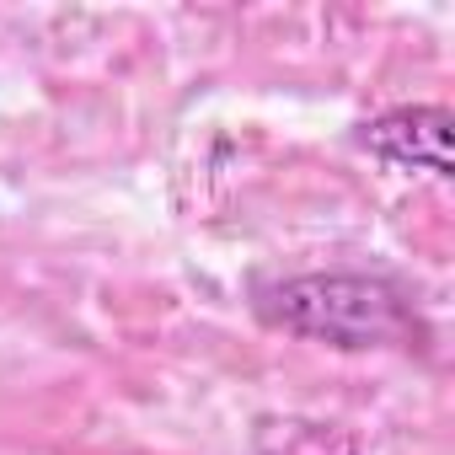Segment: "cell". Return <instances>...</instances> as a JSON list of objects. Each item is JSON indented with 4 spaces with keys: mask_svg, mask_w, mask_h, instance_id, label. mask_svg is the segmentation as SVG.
Here are the masks:
<instances>
[{
    "mask_svg": "<svg viewBox=\"0 0 455 455\" xmlns=\"http://www.w3.org/2000/svg\"><path fill=\"white\" fill-rule=\"evenodd\" d=\"M380 161L450 177V113L444 108H391L359 134Z\"/></svg>",
    "mask_w": 455,
    "mask_h": 455,
    "instance_id": "7a4b0ae2",
    "label": "cell"
},
{
    "mask_svg": "<svg viewBox=\"0 0 455 455\" xmlns=\"http://www.w3.org/2000/svg\"><path fill=\"white\" fill-rule=\"evenodd\" d=\"M258 316L338 348H386L418 332L412 300L391 279H370V274H306V279L258 284Z\"/></svg>",
    "mask_w": 455,
    "mask_h": 455,
    "instance_id": "6da1fadb",
    "label": "cell"
}]
</instances>
